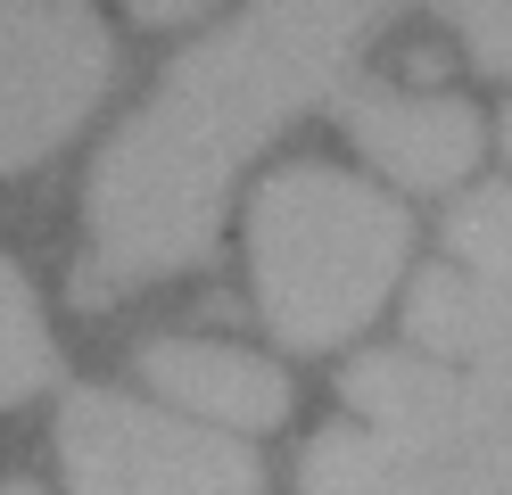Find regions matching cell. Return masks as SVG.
Returning a JSON list of instances; mask_svg holds the SVG:
<instances>
[{"instance_id": "6da1fadb", "label": "cell", "mask_w": 512, "mask_h": 495, "mask_svg": "<svg viewBox=\"0 0 512 495\" xmlns=\"http://www.w3.org/2000/svg\"><path fill=\"white\" fill-rule=\"evenodd\" d=\"M380 33V9H248L190 42L157 91L108 132L83 182L91 256L75 264V306L141 281L199 273L223 248V198L232 174L314 99L356 83V50Z\"/></svg>"}, {"instance_id": "7a4b0ae2", "label": "cell", "mask_w": 512, "mask_h": 495, "mask_svg": "<svg viewBox=\"0 0 512 495\" xmlns=\"http://www.w3.org/2000/svg\"><path fill=\"white\" fill-rule=\"evenodd\" d=\"M413 215L339 165H281L248 198V281L281 347H347L397 289Z\"/></svg>"}, {"instance_id": "3957f363", "label": "cell", "mask_w": 512, "mask_h": 495, "mask_svg": "<svg viewBox=\"0 0 512 495\" xmlns=\"http://www.w3.org/2000/svg\"><path fill=\"white\" fill-rule=\"evenodd\" d=\"M67 495H265V462L248 438L116 388H75L58 413Z\"/></svg>"}, {"instance_id": "277c9868", "label": "cell", "mask_w": 512, "mask_h": 495, "mask_svg": "<svg viewBox=\"0 0 512 495\" xmlns=\"http://www.w3.org/2000/svg\"><path fill=\"white\" fill-rule=\"evenodd\" d=\"M116 42L91 9L67 0H0V174H25L75 141L108 99Z\"/></svg>"}, {"instance_id": "5b68a950", "label": "cell", "mask_w": 512, "mask_h": 495, "mask_svg": "<svg viewBox=\"0 0 512 495\" xmlns=\"http://www.w3.org/2000/svg\"><path fill=\"white\" fill-rule=\"evenodd\" d=\"M438 231V264H422L405 297L413 347L463 372H512V190H471Z\"/></svg>"}, {"instance_id": "8992f818", "label": "cell", "mask_w": 512, "mask_h": 495, "mask_svg": "<svg viewBox=\"0 0 512 495\" xmlns=\"http://www.w3.org/2000/svg\"><path fill=\"white\" fill-rule=\"evenodd\" d=\"M331 116L397 190H455L479 165V116L446 91H397L356 75L331 99Z\"/></svg>"}, {"instance_id": "52a82bcc", "label": "cell", "mask_w": 512, "mask_h": 495, "mask_svg": "<svg viewBox=\"0 0 512 495\" xmlns=\"http://www.w3.org/2000/svg\"><path fill=\"white\" fill-rule=\"evenodd\" d=\"M141 380L166 396V413L182 421H207V429H281L290 421V372L265 363L256 347H232V339H149L141 347Z\"/></svg>"}, {"instance_id": "ba28073f", "label": "cell", "mask_w": 512, "mask_h": 495, "mask_svg": "<svg viewBox=\"0 0 512 495\" xmlns=\"http://www.w3.org/2000/svg\"><path fill=\"white\" fill-rule=\"evenodd\" d=\"M50 380H58V339L42 322V297L0 256V413L25 405V396H42Z\"/></svg>"}, {"instance_id": "9c48e42d", "label": "cell", "mask_w": 512, "mask_h": 495, "mask_svg": "<svg viewBox=\"0 0 512 495\" xmlns=\"http://www.w3.org/2000/svg\"><path fill=\"white\" fill-rule=\"evenodd\" d=\"M479 75H512V9H446Z\"/></svg>"}, {"instance_id": "30bf717a", "label": "cell", "mask_w": 512, "mask_h": 495, "mask_svg": "<svg viewBox=\"0 0 512 495\" xmlns=\"http://www.w3.org/2000/svg\"><path fill=\"white\" fill-rule=\"evenodd\" d=\"M0 495H42V487H34V479H9V487H0Z\"/></svg>"}, {"instance_id": "8fae6325", "label": "cell", "mask_w": 512, "mask_h": 495, "mask_svg": "<svg viewBox=\"0 0 512 495\" xmlns=\"http://www.w3.org/2000/svg\"><path fill=\"white\" fill-rule=\"evenodd\" d=\"M504 157H512V108H504Z\"/></svg>"}]
</instances>
